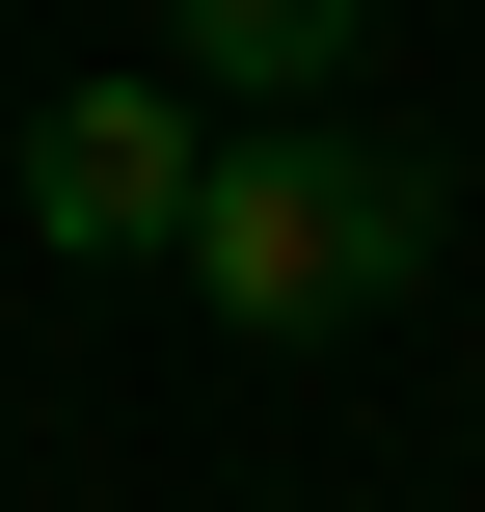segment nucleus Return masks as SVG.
<instances>
[{
  "instance_id": "f257e3e1",
  "label": "nucleus",
  "mask_w": 485,
  "mask_h": 512,
  "mask_svg": "<svg viewBox=\"0 0 485 512\" xmlns=\"http://www.w3.org/2000/svg\"><path fill=\"white\" fill-rule=\"evenodd\" d=\"M405 270H432V162H378V135H216L189 297H216L243 351H324V324H378Z\"/></svg>"
},
{
  "instance_id": "f03ea898",
  "label": "nucleus",
  "mask_w": 485,
  "mask_h": 512,
  "mask_svg": "<svg viewBox=\"0 0 485 512\" xmlns=\"http://www.w3.org/2000/svg\"><path fill=\"white\" fill-rule=\"evenodd\" d=\"M189 189H216L189 81H54L27 108V243L54 270H189Z\"/></svg>"
},
{
  "instance_id": "7ed1b4c3",
  "label": "nucleus",
  "mask_w": 485,
  "mask_h": 512,
  "mask_svg": "<svg viewBox=\"0 0 485 512\" xmlns=\"http://www.w3.org/2000/svg\"><path fill=\"white\" fill-rule=\"evenodd\" d=\"M162 27H189L216 81H351V54L405 27V0H162Z\"/></svg>"
}]
</instances>
